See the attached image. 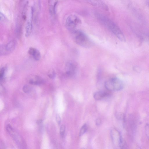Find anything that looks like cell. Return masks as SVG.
Returning <instances> with one entry per match:
<instances>
[{
  "instance_id": "16",
  "label": "cell",
  "mask_w": 149,
  "mask_h": 149,
  "mask_svg": "<svg viewBox=\"0 0 149 149\" xmlns=\"http://www.w3.org/2000/svg\"><path fill=\"white\" fill-rule=\"evenodd\" d=\"M87 126L86 124H84L81 127L79 132V135L81 136L85 134L87 130Z\"/></svg>"
},
{
  "instance_id": "20",
  "label": "cell",
  "mask_w": 149,
  "mask_h": 149,
  "mask_svg": "<svg viewBox=\"0 0 149 149\" xmlns=\"http://www.w3.org/2000/svg\"><path fill=\"white\" fill-rule=\"evenodd\" d=\"M22 89L23 91L25 93H29L31 91V88L28 85H25L24 86Z\"/></svg>"
},
{
  "instance_id": "9",
  "label": "cell",
  "mask_w": 149,
  "mask_h": 149,
  "mask_svg": "<svg viewBox=\"0 0 149 149\" xmlns=\"http://www.w3.org/2000/svg\"><path fill=\"white\" fill-rule=\"evenodd\" d=\"M16 45L15 40H12L5 46V49L7 54L11 52L14 50L15 48Z\"/></svg>"
},
{
  "instance_id": "2",
  "label": "cell",
  "mask_w": 149,
  "mask_h": 149,
  "mask_svg": "<svg viewBox=\"0 0 149 149\" xmlns=\"http://www.w3.org/2000/svg\"><path fill=\"white\" fill-rule=\"evenodd\" d=\"M72 38L74 42L78 45L84 48H90L93 43L88 36L83 31L76 30L72 31Z\"/></svg>"
},
{
  "instance_id": "13",
  "label": "cell",
  "mask_w": 149,
  "mask_h": 149,
  "mask_svg": "<svg viewBox=\"0 0 149 149\" xmlns=\"http://www.w3.org/2000/svg\"><path fill=\"white\" fill-rule=\"evenodd\" d=\"M29 83L32 84L39 85L42 82V80L39 77L34 76L31 77L29 80Z\"/></svg>"
},
{
  "instance_id": "5",
  "label": "cell",
  "mask_w": 149,
  "mask_h": 149,
  "mask_svg": "<svg viewBox=\"0 0 149 149\" xmlns=\"http://www.w3.org/2000/svg\"><path fill=\"white\" fill-rule=\"evenodd\" d=\"M76 68V66L74 63L69 62L67 63L65 68L66 74L69 77L72 76L75 73Z\"/></svg>"
},
{
  "instance_id": "8",
  "label": "cell",
  "mask_w": 149,
  "mask_h": 149,
  "mask_svg": "<svg viewBox=\"0 0 149 149\" xmlns=\"http://www.w3.org/2000/svg\"><path fill=\"white\" fill-rule=\"evenodd\" d=\"M57 3L58 1H48L49 11L52 15H54L56 14V8Z\"/></svg>"
},
{
  "instance_id": "4",
  "label": "cell",
  "mask_w": 149,
  "mask_h": 149,
  "mask_svg": "<svg viewBox=\"0 0 149 149\" xmlns=\"http://www.w3.org/2000/svg\"><path fill=\"white\" fill-rule=\"evenodd\" d=\"M81 23V20L78 17L71 15L67 18L65 24L67 28L72 32L76 30L75 28Z\"/></svg>"
},
{
  "instance_id": "25",
  "label": "cell",
  "mask_w": 149,
  "mask_h": 149,
  "mask_svg": "<svg viewBox=\"0 0 149 149\" xmlns=\"http://www.w3.org/2000/svg\"><path fill=\"white\" fill-rule=\"evenodd\" d=\"M0 144V149H5V146L4 143L3 141H1Z\"/></svg>"
},
{
  "instance_id": "11",
  "label": "cell",
  "mask_w": 149,
  "mask_h": 149,
  "mask_svg": "<svg viewBox=\"0 0 149 149\" xmlns=\"http://www.w3.org/2000/svg\"><path fill=\"white\" fill-rule=\"evenodd\" d=\"M32 19L31 17V19L27 21L26 24L25 36L26 37L29 36L31 33L32 29Z\"/></svg>"
},
{
  "instance_id": "22",
  "label": "cell",
  "mask_w": 149,
  "mask_h": 149,
  "mask_svg": "<svg viewBox=\"0 0 149 149\" xmlns=\"http://www.w3.org/2000/svg\"><path fill=\"white\" fill-rule=\"evenodd\" d=\"M5 70V68L4 67L2 68L0 70V79H2L3 77L4 73Z\"/></svg>"
},
{
  "instance_id": "21",
  "label": "cell",
  "mask_w": 149,
  "mask_h": 149,
  "mask_svg": "<svg viewBox=\"0 0 149 149\" xmlns=\"http://www.w3.org/2000/svg\"><path fill=\"white\" fill-rule=\"evenodd\" d=\"M144 127L146 135L149 141V124L146 123Z\"/></svg>"
},
{
  "instance_id": "3",
  "label": "cell",
  "mask_w": 149,
  "mask_h": 149,
  "mask_svg": "<svg viewBox=\"0 0 149 149\" xmlns=\"http://www.w3.org/2000/svg\"><path fill=\"white\" fill-rule=\"evenodd\" d=\"M104 86L106 88L110 91H119L123 87V82L117 78H113L105 81Z\"/></svg>"
},
{
  "instance_id": "27",
  "label": "cell",
  "mask_w": 149,
  "mask_h": 149,
  "mask_svg": "<svg viewBox=\"0 0 149 149\" xmlns=\"http://www.w3.org/2000/svg\"><path fill=\"white\" fill-rule=\"evenodd\" d=\"M82 149H85V148H82Z\"/></svg>"
},
{
  "instance_id": "24",
  "label": "cell",
  "mask_w": 149,
  "mask_h": 149,
  "mask_svg": "<svg viewBox=\"0 0 149 149\" xmlns=\"http://www.w3.org/2000/svg\"><path fill=\"white\" fill-rule=\"evenodd\" d=\"M0 21L1 22H3V21H5L6 19V17L1 12L0 13Z\"/></svg>"
},
{
  "instance_id": "28",
  "label": "cell",
  "mask_w": 149,
  "mask_h": 149,
  "mask_svg": "<svg viewBox=\"0 0 149 149\" xmlns=\"http://www.w3.org/2000/svg\"></svg>"
},
{
  "instance_id": "14",
  "label": "cell",
  "mask_w": 149,
  "mask_h": 149,
  "mask_svg": "<svg viewBox=\"0 0 149 149\" xmlns=\"http://www.w3.org/2000/svg\"><path fill=\"white\" fill-rule=\"evenodd\" d=\"M28 3V1H26L23 6L22 13V17L23 19L24 20H25L26 18V13L27 10Z\"/></svg>"
},
{
  "instance_id": "17",
  "label": "cell",
  "mask_w": 149,
  "mask_h": 149,
  "mask_svg": "<svg viewBox=\"0 0 149 149\" xmlns=\"http://www.w3.org/2000/svg\"><path fill=\"white\" fill-rule=\"evenodd\" d=\"M115 116L116 118L119 120H123L125 118V116L123 113L118 112L116 113Z\"/></svg>"
},
{
  "instance_id": "19",
  "label": "cell",
  "mask_w": 149,
  "mask_h": 149,
  "mask_svg": "<svg viewBox=\"0 0 149 149\" xmlns=\"http://www.w3.org/2000/svg\"><path fill=\"white\" fill-rule=\"evenodd\" d=\"M65 130V127L64 125H62L60 127V133L61 136L63 137L64 136Z\"/></svg>"
},
{
  "instance_id": "10",
  "label": "cell",
  "mask_w": 149,
  "mask_h": 149,
  "mask_svg": "<svg viewBox=\"0 0 149 149\" xmlns=\"http://www.w3.org/2000/svg\"><path fill=\"white\" fill-rule=\"evenodd\" d=\"M109 95V93L107 92L99 91L96 92L94 93L93 97L96 100H100L107 96Z\"/></svg>"
},
{
  "instance_id": "12",
  "label": "cell",
  "mask_w": 149,
  "mask_h": 149,
  "mask_svg": "<svg viewBox=\"0 0 149 149\" xmlns=\"http://www.w3.org/2000/svg\"><path fill=\"white\" fill-rule=\"evenodd\" d=\"M91 4L94 6H97L106 10H108L107 5L101 1H88Z\"/></svg>"
},
{
  "instance_id": "26",
  "label": "cell",
  "mask_w": 149,
  "mask_h": 149,
  "mask_svg": "<svg viewBox=\"0 0 149 149\" xmlns=\"http://www.w3.org/2000/svg\"><path fill=\"white\" fill-rule=\"evenodd\" d=\"M101 123V120L100 118H97L95 121V124L96 125H100Z\"/></svg>"
},
{
  "instance_id": "15",
  "label": "cell",
  "mask_w": 149,
  "mask_h": 149,
  "mask_svg": "<svg viewBox=\"0 0 149 149\" xmlns=\"http://www.w3.org/2000/svg\"><path fill=\"white\" fill-rule=\"evenodd\" d=\"M119 145L120 149H128L126 143L122 138V136L121 137L120 139Z\"/></svg>"
},
{
  "instance_id": "18",
  "label": "cell",
  "mask_w": 149,
  "mask_h": 149,
  "mask_svg": "<svg viewBox=\"0 0 149 149\" xmlns=\"http://www.w3.org/2000/svg\"><path fill=\"white\" fill-rule=\"evenodd\" d=\"M48 75L51 79H54L56 76L55 71L53 69L50 70L48 72Z\"/></svg>"
},
{
  "instance_id": "7",
  "label": "cell",
  "mask_w": 149,
  "mask_h": 149,
  "mask_svg": "<svg viewBox=\"0 0 149 149\" xmlns=\"http://www.w3.org/2000/svg\"><path fill=\"white\" fill-rule=\"evenodd\" d=\"M111 134L113 143L115 144H118L119 145L121 137L120 133L116 129H113L111 131Z\"/></svg>"
},
{
  "instance_id": "6",
  "label": "cell",
  "mask_w": 149,
  "mask_h": 149,
  "mask_svg": "<svg viewBox=\"0 0 149 149\" xmlns=\"http://www.w3.org/2000/svg\"><path fill=\"white\" fill-rule=\"evenodd\" d=\"M28 53L35 60L38 61L41 58L40 52L38 49L35 48L30 47L28 50Z\"/></svg>"
},
{
  "instance_id": "23",
  "label": "cell",
  "mask_w": 149,
  "mask_h": 149,
  "mask_svg": "<svg viewBox=\"0 0 149 149\" xmlns=\"http://www.w3.org/2000/svg\"><path fill=\"white\" fill-rule=\"evenodd\" d=\"M56 119L57 123L58 125H60L61 122V119L60 116L58 114L56 115Z\"/></svg>"
},
{
  "instance_id": "1",
  "label": "cell",
  "mask_w": 149,
  "mask_h": 149,
  "mask_svg": "<svg viewBox=\"0 0 149 149\" xmlns=\"http://www.w3.org/2000/svg\"><path fill=\"white\" fill-rule=\"evenodd\" d=\"M97 17L100 21L110 30L118 39L125 41V38L123 34L118 26L108 18L101 14H97Z\"/></svg>"
}]
</instances>
